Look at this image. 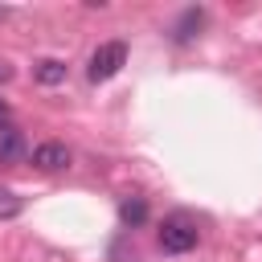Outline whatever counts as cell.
<instances>
[{
	"label": "cell",
	"mask_w": 262,
	"mask_h": 262,
	"mask_svg": "<svg viewBox=\"0 0 262 262\" xmlns=\"http://www.w3.org/2000/svg\"><path fill=\"white\" fill-rule=\"evenodd\" d=\"M123 66H127V45H123V41H102V45L90 53L86 78H90V82H106V78H115Z\"/></svg>",
	"instance_id": "1"
},
{
	"label": "cell",
	"mask_w": 262,
	"mask_h": 262,
	"mask_svg": "<svg viewBox=\"0 0 262 262\" xmlns=\"http://www.w3.org/2000/svg\"><path fill=\"white\" fill-rule=\"evenodd\" d=\"M196 237H201L196 221H188V217H180V213L168 217V221L160 225V246H164L168 254H184V250H192Z\"/></svg>",
	"instance_id": "2"
},
{
	"label": "cell",
	"mask_w": 262,
	"mask_h": 262,
	"mask_svg": "<svg viewBox=\"0 0 262 262\" xmlns=\"http://www.w3.org/2000/svg\"><path fill=\"white\" fill-rule=\"evenodd\" d=\"M33 164H37L41 172H57V168L70 164V147H66V143H53V139H49V143H37V147H33Z\"/></svg>",
	"instance_id": "3"
},
{
	"label": "cell",
	"mask_w": 262,
	"mask_h": 262,
	"mask_svg": "<svg viewBox=\"0 0 262 262\" xmlns=\"http://www.w3.org/2000/svg\"><path fill=\"white\" fill-rule=\"evenodd\" d=\"M20 156H25V135H20V127L4 123L0 127V164H16Z\"/></svg>",
	"instance_id": "4"
},
{
	"label": "cell",
	"mask_w": 262,
	"mask_h": 262,
	"mask_svg": "<svg viewBox=\"0 0 262 262\" xmlns=\"http://www.w3.org/2000/svg\"><path fill=\"white\" fill-rule=\"evenodd\" d=\"M37 82L41 86H57V82H66V61H57V57H45V61H37Z\"/></svg>",
	"instance_id": "5"
},
{
	"label": "cell",
	"mask_w": 262,
	"mask_h": 262,
	"mask_svg": "<svg viewBox=\"0 0 262 262\" xmlns=\"http://www.w3.org/2000/svg\"><path fill=\"white\" fill-rule=\"evenodd\" d=\"M119 217H123V225H143V217H147V201H143V196L123 201V205H119Z\"/></svg>",
	"instance_id": "6"
},
{
	"label": "cell",
	"mask_w": 262,
	"mask_h": 262,
	"mask_svg": "<svg viewBox=\"0 0 262 262\" xmlns=\"http://www.w3.org/2000/svg\"><path fill=\"white\" fill-rule=\"evenodd\" d=\"M201 20H205V12H201V8H188V12H184V20L176 25V41H188V37H192V29H201Z\"/></svg>",
	"instance_id": "7"
},
{
	"label": "cell",
	"mask_w": 262,
	"mask_h": 262,
	"mask_svg": "<svg viewBox=\"0 0 262 262\" xmlns=\"http://www.w3.org/2000/svg\"><path fill=\"white\" fill-rule=\"evenodd\" d=\"M16 213H20V196L8 192V188H0V221H8V217H16Z\"/></svg>",
	"instance_id": "8"
},
{
	"label": "cell",
	"mask_w": 262,
	"mask_h": 262,
	"mask_svg": "<svg viewBox=\"0 0 262 262\" xmlns=\"http://www.w3.org/2000/svg\"><path fill=\"white\" fill-rule=\"evenodd\" d=\"M8 78H12V70H8L4 61H0V82H8Z\"/></svg>",
	"instance_id": "9"
},
{
	"label": "cell",
	"mask_w": 262,
	"mask_h": 262,
	"mask_svg": "<svg viewBox=\"0 0 262 262\" xmlns=\"http://www.w3.org/2000/svg\"><path fill=\"white\" fill-rule=\"evenodd\" d=\"M4 119H8V102L0 98V127H4Z\"/></svg>",
	"instance_id": "10"
}]
</instances>
